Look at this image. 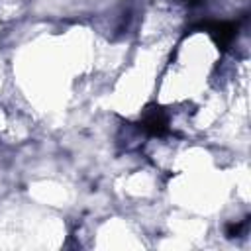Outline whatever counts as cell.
<instances>
[{
	"mask_svg": "<svg viewBox=\"0 0 251 251\" xmlns=\"http://www.w3.org/2000/svg\"><path fill=\"white\" fill-rule=\"evenodd\" d=\"M190 29L192 31L194 29L206 31L212 37V41L218 45V49L220 51H226V49H229V45L237 37L239 24L237 22H229V20H202V22L194 24Z\"/></svg>",
	"mask_w": 251,
	"mask_h": 251,
	"instance_id": "6da1fadb",
	"label": "cell"
},
{
	"mask_svg": "<svg viewBox=\"0 0 251 251\" xmlns=\"http://www.w3.org/2000/svg\"><path fill=\"white\" fill-rule=\"evenodd\" d=\"M139 129L145 131L147 135L151 137H165L171 133V126H169V114L161 108V106H147L141 114V120H139Z\"/></svg>",
	"mask_w": 251,
	"mask_h": 251,
	"instance_id": "7a4b0ae2",
	"label": "cell"
},
{
	"mask_svg": "<svg viewBox=\"0 0 251 251\" xmlns=\"http://www.w3.org/2000/svg\"><path fill=\"white\" fill-rule=\"evenodd\" d=\"M247 226V222H241V224H229L227 227H226V235L227 237H235V235H239L241 233V229Z\"/></svg>",
	"mask_w": 251,
	"mask_h": 251,
	"instance_id": "3957f363",
	"label": "cell"
},
{
	"mask_svg": "<svg viewBox=\"0 0 251 251\" xmlns=\"http://www.w3.org/2000/svg\"><path fill=\"white\" fill-rule=\"evenodd\" d=\"M178 2H182V4H186L188 8H194V6H200V4H204L206 0H178Z\"/></svg>",
	"mask_w": 251,
	"mask_h": 251,
	"instance_id": "277c9868",
	"label": "cell"
}]
</instances>
